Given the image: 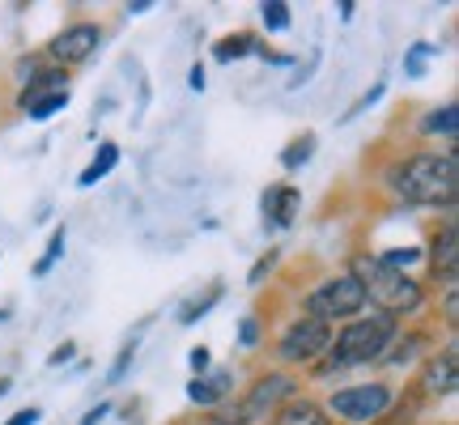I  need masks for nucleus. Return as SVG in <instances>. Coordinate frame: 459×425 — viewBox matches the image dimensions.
<instances>
[{"mask_svg": "<svg viewBox=\"0 0 459 425\" xmlns=\"http://www.w3.org/2000/svg\"><path fill=\"white\" fill-rule=\"evenodd\" d=\"M455 183H459V166H455V149L446 153H417L404 166L392 170V187L409 204H451L455 200Z\"/></svg>", "mask_w": 459, "mask_h": 425, "instance_id": "nucleus-1", "label": "nucleus"}, {"mask_svg": "<svg viewBox=\"0 0 459 425\" xmlns=\"http://www.w3.org/2000/svg\"><path fill=\"white\" fill-rule=\"evenodd\" d=\"M353 281L361 285V294L375 298L378 307H383V315H392V319L421 307V285H417L409 273L383 264L378 256H358V260H353Z\"/></svg>", "mask_w": 459, "mask_h": 425, "instance_id": "nucleus-2", "label": "nucleus"}, {"mask_svg": "<svg viewBox=\"0 0 459 425\" xmlns=\"http://www.w3.org/2000/svg\"><path fill=\"white\" fill-rule=\"evenodd\" d=\"M395 336V319L392 315H361L336 336L332 349V366H361V361L383 358V349Z\"/></svg>", "mask_w": 459, "mask_h": 425, "instance_id": "nucleus-3", "label": "nucleus"}, {"mask_svg": "<svg viewBox=\"0 0 459 425\" xmlns=\"http://www.w3.org/2000/svg\"><path fill=\"white\" fill-rule=\"evenodd\" d=\"M366 307V294L353 277H336V281H324L311 298H307V311L311 319L319 324H332V319H344V315H358Z\"/></svg>", "mask_w": 459, "mask_h": 425, "instance_id": "nucleus-4", "label": "nucleus"}, {"mask_svg": "<svg viewBox=\"0 0 459 425\" xmlns=\"http://www.w3.org/2000/svg\"><path fill=\"white\" fill-rule=\"evenodd\" d=\"M392 404V387L383 383H370V387H344V392L332 395V412L344 417V421H370V417H383Z\"/></svg>", "mask_w": 459, "mask_h": 425, "instance_id": "nucleus-5", "label": "nucleus"}, {"mask_svg": "<svg viewBox=\"0 0 459 425\" xmlns=\"http://www.w3.org/2000/svg\"><path fill=\"white\" fill-rule=\"evenodd\" d=\"M328 349H332L328 324H319L311 315H302V319L281 336V358L285 361H315L319 353H328Z\"/></svg>", "mask_w": 459, "mask_h": 425, "instance_id": "nucleus-6", "label": "nucleus"}, {"mask_svg": "<svg viewBox=\"0 0 459 425\" xmlns=\"http://www.w3.org/2000/svg\"><path fill=\"white\" fill-rule=\"evenodd\" d=\"M99 43H102V30L90 26V22H82V26H68L65 34H56L51 56L65 60V65H82V60H90V56L99 51Z\"/></svg>", "mask_w": 459, "mask_h": 425, "instance_id": "nucleus-7", "label": "nucleus"}, {"mask_svg": "<svg viewBox=\"0 0 459 425\" xmlns=\"http://www.w3.org/2000/svg\"><path fill=\"white\" fill-rule=\"evenodd\" d=\"M290 392H294V383H290L285 375H268V378H260V383L251 387V395L243 400V412H238V417H243V421H251V417H260L264 409H273L281 395H290Z\"/></svg>", "mask_w": 459, "mask_h": 425, "instance_id": "nucleus-8", "label": "nucleus"}, {"mask_svg": "<svg viewBox=\"0 0 459 425\" xmlns=\"http://www.w3.org/2000/svg\"><path fill=\"white\" fill-rule=\"evenodd\" d=\"M455 260H459V247H455V221H446L443 234L434 239V273L446 281V285H455Z\"/></svg>", "mask_w": 459, "mask_h": 425, "instance_id": "nucleus-9", "label": "nucleus"}, {"mask_svg": "<svg viewBox=\"0 0 459 425\" xmlns=\"http://www.w3.org/2000/svg\"><path fill=\"white\" fill-rule=\"evenodd\" d=\"M277 425H332V417H324V409L315 400H290L277 412Z\"/></svg>", "mask_w": 459, "mask_h": 425, "instance_id": "nucleus-10", "label": "nucleus"}, {"mask_svg": "<svg viewBox=\"0 0 459 425\" xmlns=\"http://www.w3.org/2000/svg\"><path fill=\"white\" fill-rule=\"evenodd\" d=\"M298 209V192L294 187H273L264 192V212H273V226H290Z\"/></svg>", "mask_w": 459, "mask_h": 425, "instance_id": "nucleus-11", "label": "nucleus"}, {"mask_svg": "<svg viewBox=\"0 0 459 425\" xmlns=\"http://www.w3.org/2000/svg\"><path fill=\"white\" fill-rule=\"evenodd\" d=\"M426 392L429 395H446V392H455V353L446 349L443 358L434 361L426 370Z\"/></svg>", "mask_w": 459, "mask_h": 425, "instance_id": "nucleus-12", "label": "nucleus"}, {"mask_svg": "<svg viewBox=\"0 0 459 425\" xmlns=\"http://www.w3.org/2000/svg\"><path fill=\"white\" fill-rule=\"evenodd\" d=\"M226 392H230V375H226V370H217L213 378H196V383L187 387V395H192L196 404H217Z\"/></svg>", "mask_w": 459, "mask_h": 425, "instance_id": "nucleus-13", "label": "nucleus"}, {"mask_svg": "<svg viewBox=\"0 0 459 425\" xmlns=\"http://www.w3.org/2000/svg\"><path fill=\"white\" fill-rule=\"evenodd\" d=\"M60 107H68V90H56V94H39V99L22 102V111L30 115V119H51V115L60 111Z\"/></svg>", "mask_w": 459, "mask_h": 425, "instance_id": "nucleus-14", "label": "nucleus"}, {"mask_svg": "<svg viewBox=\"0 0 459 425\" xmlns=\"http://www.w3.org/2000/svg\"><path fill=\"white\" fill-rule=\"evenodd\" d=\"M115 162H119V149H115V145H102V149H99V158H94V162L85 166L82 187H94V183H99V179H102V175H107V170H111Z\"/></svg>", "mask_w": 459, "mask_h": 425, "instance_id": "nucleus-15", "label": "nucleus"}, {"mask_svg": "<svg viewBox=\"0 0 459 425\" xmlns=\"http://www.w3.org/2000/svg\"><path fill=\"white\" fill-rule=\"evenodd\" d=\"M251 51H260V48H255V39H251V34H238V39L217 43V60H221V65H230V60H243V56H251Z\"/></svg>", "mask_w": 459, "mask_h": 425, "instance_id": "nucleus-16", "label": "nucleus"}, {"mask_svg": "<svg viewBox=\"0 0 459 425\" xmlns=\"http://www.w3.org/2000/svg\"><path fill=\"white\" fill-rule=\"evenodd\" d=\"M426 132H443V136H455L459 132V111L455 107H443V111H434L426 119Z\"/></svg>", "mask_w": 459, "mask_h": 425, "instance_id": "nucleus-17", "label": "nucleus"}, {"mask_svg": "<svg viewBox=\"0 0 459 425\" xmlns=\"http://www.w3.org/2000/svg\"><path fill=\"white\" fill-rule=\"evenodd\" d=\"M217 298H221V285H213V290H209V294H204V298H192V302L183 307V315H179V319H183V324H196V319H200V315H204V311H209V307H213Z\"/></svg>", "mask_w": 459, "mask_h": 425, "instance_id": "nucleus-18", "label": "nucleus"}, {"mask_svg": "<svg viewBox=\"0 0 459 425\" xmlns=\"http://www.w3.org/2000/svg\"><path fill=\"white\" fill-rule=\"evenodd\" d=\"M260 13H264V26H268V30H285V26H290V4H281V0L260 4Z\"/></svg>", "mask_w": 459, "mask_h": 425, "instance_id": "nucleus-19", "label": "nucleus"}, {"mask_svg": "<svg viewBox=\"0 0 459 425\" xmlns=\"http://www.w3.org/2000/svg\"><path fill=\"white\" fill-rule=\"evenodd\" d=\"M311 153H315V136H302V141H294V149H285V158H281V162H285V170H298Z\"/></svg>", "mask_w": 459, "mask_h": 425, "instance_id": "nucleus-20", "label": "nucleus"}, {"mask_svg": "<svg viewBox=\"0 0 459 425\" xmlns=\"http://www.w3.org/2000/svg\"><path fill=\"white\" fill-rule=\"evenodd\" d=\"M60 256H65V226L56 230V234H51V243H48V256H43V260H39V273H48L51 264L60 260Z\"/></svg>", "mask_w": 459, "mask_h": 425, "instance_id": "nucleus-21", "label": "nucleus"}, {"mask_svg": "<svg viewBox=\"0 0 459 425\" xmlns=\"http://www.w3.org/2000/svg\"><path fill=\"white\" fill-rule=\"evenodd\" d=\"M128 366H132V344H124V353H119V358H115V366H111V383H119Z\"/></svg>", "mask_w": 459, "mask_h": 425, "instance_id": "nucleus-22", "label": "nucleus"}, {"mask_svg": "<svg viewBox=\"0 0 459 425\" xmlns=\"http://www.w3.org/2000/svg\"><path fill=\"white\" fill-rule=\"evenodd\" d=\"M39 417H43L39 409H22V412H13V421H9V425H34Z\"/></svg>", "mask_w": 459, "mask_h": 425, "instance_id": "nucleus-23", "label": "nucleus"}, {"mask_svg": "<svg viewBox=\"0 0 459 425\" xmlns=\"http://www.w3.org/2000/svg\"><path fill=\"white\" fill-rule=\"evenodd\" d=\"M273 260H277V256H264V260L255 264V268H251V285H255V281H260L264 273H268V268H273Z\"/></svg>", "mask_w": 459, "mask_h": 425, "instance_id": "nucleus-24", "label": "nucleus"}, {"mask_svg": "<svg viewBox=\"0 0 459 425\" xmlns=\"http://www.w3.org/2000/svg\"><path fill=\"white\" fill-rule=\"evenodd\" d=\"M209 366V349H192V370H204Z\"/></svg>", "mask_w": 459, "mask_h": 425, "instance_id": "nucleus-25", "label": "nucleus"}, {"mask_svg": "<svg viewBox=\"0 0 459 425\" xmlns=\"http://www.w3.org/2000/svg\"><path fill=\"white\" fill-rule=\"evenodd\" d=\"M238 336H243V344H255V336H260V327L251 324V319H247L243 324V332H238Z\"/></svg>", "mask_w": 459, "mask_h": 425, "instance_id": "nucleus-26", "label": "nucleus"}, {"mask_svg": "<svg viewBox=\"0 0 459 425\" xmlns=\"http://www.w3.org/2000/svg\"><path fill=\"white\" fill-rule=\"evenodd\" d=\"M107 412H111V409H107V404H99L94 412H85V421H82V425H99V417H107Z\"/></svg>", "mask_w": 459, "mask_h": 425, "instance_id": "nucleus-27", "label": "nucleus"}, {"mask_svg": "<svg viewBox=\"0 0 459 425\" xmlns=\"http://www.w3.org/2000/svg\"><path fill=\"white\" fill-rule=\"evenodd\" d=\"M73 358V344H60V353H51V366H60V361Z\"/></svg>", "mask_w": 459, "mask_h": 425, "instance_id": "nucleus-28", "label": "nucleus"}, {"mask_svg": "<svg viewBox=\"0 0 459 425\" xmlns=\"http://www.w3.org/2000/svg\"><path fill=\"white\" fill-rule=\"evenodd\" d=\"M192 90H204V68H192Z\"/></svg>", "mask_w": 459, "mask_h": 425, "instance_id": "nucleus-29", "label": "nucleus"}, {"mask_svg": "<svg viewBox=\"0 0 459 425\" xmlns=\"http://www.w3.org/2000/svg\"><path fill=\"white\" fill-rule=\"evenodd\" d=\"M4 392H9V378H0V395H4Z\"/></svg>", "mask_w": 459, "mask_h": 425, "instance_id": "nucleus-30", "label": "nucleus"}]
</instances>
